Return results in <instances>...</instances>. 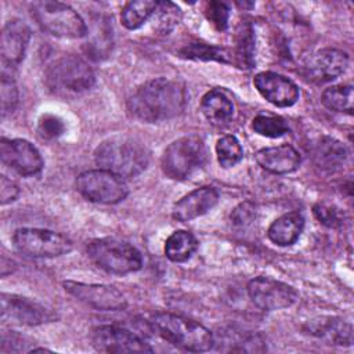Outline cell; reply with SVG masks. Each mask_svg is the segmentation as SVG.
Wrapping results in <instances>:
<instances>
[{
	"label": "cell",
	"mask_w": 354,
	"mask_h": 354,
	"mask_svg": "<svg viewBox=\"0 0 354 354\" xmlns=\"http://www.w3.org/2000/svg\"><path fill=\"white\" fill-rule=\"evenodd\" d=\"M185 106L184 86L167 77L152 79L129 98L127 109L138 120L158 123L176 118Z\"/></svg>",
	"instance_id": "1"
},
{
	"label": "cell",
	"mask_w": 354,
	"mask_h": 354,
	"mask_svg": "<svg viewBox=\"0 0 354 354\" xmlns=\"http://www.w3.org/2000/svg\"><path fill=\"white\" fill-rule=\"evenodd\" d=\"M100 169L109 170L122 178H133L141 174L149 162L147 147L136 138L116 136L102 141L94 152Z\"/></svg>",
	"instance_id": "2"
},
{
	"label": "cell",
	"mask_w": 354,
	"mask_h": 354,
	"mask_svg": "<svg viewBox=\"0 0 354 354\" xmlns=\"http://www.w3.org/2000/svg\"><path fill=\"white\" fill-rule=\"evenodd\" d=\"M149 325L165 340L185 351H207L214 343L207 328L177 314L156 313L151 317Z\"/></svg>",
	"instance_id": "3"
},
{
	"label": "cell",
	"mask_w": 354,
	"mask_h": 354,
	"mask_svg": "<svg viewBox=\"0 0 354 354\" xmlns=\"http://www.w3.org/2000/svg\"><path fill=\"white\" fill-rule=\"evenodd\" d=\"M47 87L57 95H79L95 82L93 69L77 55H62L53 61L44 75Z\"/></svg>",
	"instance_id": "4"
},
{
	"label": "cell",
	"mask_w": 354,
	"mask_h": 354,
	"mask_svg": "<svg viewBox=\"0 0 354 354\" xmlns=\"http://www.w3.org/2000/svg\"><path fill=\"white\" fill-rule=\"evenodd\" d=\"M36 24L47 33L62 39H79L87 35L83 18L72 7L51 0L35 1L30 6Z\"/></svg>",
	"instance_id": "5"
},
{
	"label": "cell",
	"mask_w": 354,
	"mask_h": 354,
	"mask_svg": "<svg viewBox=\"0 0 354 354\" xmlns=\"http://www.w3.org/2000/svg\"><path fill=\"white\" fill-rule=\"evenodd\" d=\"M90 260L109 274H129L141 268V253L129 242L116 238H98L87 245Z\"/></svg>",
	"instance_id": "6"
},
{
	"label": "cell",
	"mask_w": 354,
	"mask_h": 354,
	"mask_svg": "<svg viewBox=\"0 0 354 354\" xmlns=\"http://www.w3.org/2000/svg\"><path fill=\"white\" fill-rule=\"evenodd\" d=\"M206 156L205 144L198 136H185L173 141L163 152L160 166L163 173L171 180L188 178Z\"/></svg>",
	"instance_id": "7"
},
{
	"label": "cell",
	"mask_w": 354,
	"mask_h": 354,
	"mask_svg": "<svg viewBox=\"0 0 354 354\" xmlns=\"http://www.w3.org/2000/svg\"><path fill=\"white\" fill-rule=\"evenodd\" d=\"M12 243L19 253L37 259H53L72 250V241L68 236L43 228H18L12 235Z\"/></svg>",
	"instance_id": "8"
},
{
	"label": "cell",
	"mask_w": 354,
	"mask_h": 354,
	"mask_svg": "<svg viewBox=\"0 0 354 354\" xmlns=\"http://www.w3.org/2000/svg\"><path fill=\"white\" fill-rule=\"evenodd\" d=\"M76 188L87 201L105 205L119 203L129 194L124 178L105 169L83 171L76 178Z\"/></svg>",
	"instance_id": "9"
},
{
	"label": "cell",
	"mask_w": 354,
	"mask_h": 354,
	"mask_svg": "<svg viewBox=\"0 0 354 354\" xmlns=\"http://www.w3.org/2000/svg\"><path fill=\"white\" fill-rule=\"evenodd\" d=\"M248 295L253 304L264 311L283 310L296 303V289L271 277H256L248 283Z\"/></svg>",
	"instance_id": "10"
},
{
	"label": "cell",
	"mask_w": 354,
	"mask_h": 354,
	"mask_svg": "<svg viewBox=\"0 0 354 354\" xmlns=\"http://www.w3.org/2000/svg\"><path fill=\"white\" fill-rule=\"evenodd\" d=\"M62 285L64 289L75 299L100 311H119L127 306L123 293L111 285L84 283L76 281H65Z\"/></svg>",
	"instance_id": "11"
},
{
	"label": "cell",
	"mask_w": 354,
	"mask_h": 354,
	"mask_svg": "<svg viewBox=\"0 0 354 354\" xmlns=\"http://www.w3.org/2000/svg\"><path fill=\"white\" fill-rule=\"evenodd\" d=\"M91 342L101 353H151L152 347L138 335L116 325L97 326L91 333Z\"/></svg>",
	"instance_id": "12"
},
{
	"label": "cell",
	"mask_w": 354,
	"mask_h": 354,
	"mask_svg": "<svg viewBox=\"0 0 354 354\" xmlns=\"http://www.w3.org/2000/svg\"><path fill=\"white\" fill-rule=\"evenodd\" d=\"M0 158L6 166L25 177L40 173L44 165L36 147L22 138H1Z\"/></svg>",
	"instance_id": "13"
},
{
	"label": "cell",
	"mask_w": 354,
	"mask_h": 354,
	"mask_svg": "<svg viewBox=\"0 0 354 354\" xmlns=\"http://www.w3.org/2000/svg\"><path fill=\"white\" fill-rule=\"evenodd\" d=\"M1 318L21 325H40L51 322L57 315L43 304L11 293L1 295Z\"/></svg>",
	"instance_id": "14"
},
{
	"label": "cell",
	"mask_w": 354,
	"mask_h": 354,
	"mask_svg": "<svg viewBox=\"0 0 354 354\" xmlns=\"http://www.w3.org/2000/svg\"><path fill=\"white\" fill-rule=\"evenodd\" d=\"M348 66V55L337 48H322L311 54L306 64V76L314 83H328L342 73Z\"/></svg>",
	"instance_id": "15"
},
{
	"label": "cell",
	"mask_w": 354,
	"mask_h": 354,
	"mask_svg": "<svg viewBox=\"0 0 354 354\" xmlns=\"http://www.w3.org/2000/svg\"><path fill=\"white\" fill-rule=\"evenodd\" d=\"M30 36L32 33L29 26L18 18L10 19L3 26L0 39V54L4 66L15 68L21 64L25 57Z\"/></svg>",
	"instance_id": "16"
},
{
	"label": "cell",
	"mask_w": 354,
	"mask_h": 354,
	"mask_svg": "<svg viewBox=\"0 0 354 354\" xmlns=\"http://www.w3.org/2000/svg\"><path fill=\"white\" fill-rule=\"evenodd\" d=\"M253 83L257 91L272 105L286 108L293 105L299 98L297 86L288 77L275 72H260L254 76Z\"/></svg>",
	"instance_id": "17"
},
{
	"label": "cell",
	"mask_w": 354,
	"mask_h": 354,
	"mask_svg": "<svg viewBox=\"0 0 354 354\" xmlns=\"http://www.w3.org/2000/svg\"><path fill=\"white\" fill-rule=\"evenodd\" d=\"M218 201V192L213 187H202L183 196L173 207V218L181 223L191 221L212 210Z\"/></svg>",
	"instance_id": "18"
},
{
	"label": "cell",
	"mask_w": 354,
	"mask_h": 354,
	"mask_svg": "<svg viewBox=\"0 0 354 354\" xmlns=\"http://www.w3.org/2000/svg\"><path fill=\"white\" fill-rule=\"evenodd\" d=\"M259 166L274 174L295 171L300 165V153L289 144L259 149L254 155Z\"/></svg>",
	"instance_id": "19"
},
{
	"label": "cell",
	"mask_w": 354,
	"mask_h": 354,
	"mask_svg": "<svg viewBox=\"0 0 354 354\" xmlns=\"http://www.w3.org/2000/svg\"><path fill=\"white\" fill-rule=\"evenodd\" d=\"M304 228V217L299 212H289L278 217L268 227L267 235L271 242L278 246L293 245L301 235Z\"/></svg>",
	"instance_id": "20"
},
{
	"label": "cell",
	"mask_w": 354,
	"mask_h": 354,
	"mask_svg": "<svg viewBox=\"0 0 354 354\" xmlns=\"http://www.w3.org/2000/svg\"><path fill=\"white\" fill-rule=\"evenodd\" d=\"M203 116L214 126L227 124L234 116V105L227 94L218 88L207 91L201 101Z\"/></svg>",
	"instance_id": "21"
},
{
	"label": "cell",
	"mask_w": 354,
	"mask_h": 354,
	"mask_svg": "<svg viewBox=\"0 0 354 354\" xmlns=\"http://www.w3.org/2000/svg\"><path fill=\"white\" fill-rule=\"evenodd\" d=\"M313 155L315 163L328 171H335L343 166L347 159L346 147L330 137H321L314 144Z\"/></svg>",
	"instance_id": "22"
},
{
	"label": "cell",
	"mask_w": 354,
	"mask_h": 354,
	"mask_svg": "<svg viewBox=\"0 0 354 354\" xmlns=\"http://www.w3.org/2000/svg\"><path fill=\"white\" fill-rule=\"evenodd\" d=\"M310 332L324 340L329 342L330 344L339 346H350L353 342V332L351 325L336 318H325L321 322L315 321L314 325L310 328Z\"/></svg>",
	"instance_id": "23"
},
{
	"label": "cell",
	"mask_w": 354,
	"mask_h": 354,
	"mask_svg": "<svg viewBox=\"0 0 354 354\" xmlns=\"http://www.w3.org/2000/svg\"><path fill=\"white\" fill-rule=\"evenodd\" d=\"M198 249L196 238L184 230L174 231L165 243V254L174 263H183L191 259Z\"/></svg>",
	"instance_id": "24"
},
{
	"label": "cell",
	"mask_w": 354,
	"mask_h": 354,
	"mask_svg": "<svg viewBox=\"0 0 354 354\" xmlns=\"http://www.w3.org/2000/svg\"><path fill=\"white\" fill-rule=\"evenodd\" d=\"M158 1L155 0H137L129 1L120 12L122 25L130 30L138 29L148 19H151Z\"/></svg>",
	"instance_id": "25"
},
{
	"label": "cell",
	"mask_w": 354,
	"mask_h": 354,
	"mask_svg": "<svg viewBox=\"0 0 354 354\" xmlns=\"http://www.w3.org/2000/svg\"><path fill=\"white\" fill-rule=\"evenodd\" d=\"M181 17L183 14L177 4L171 1H158L151 19L158 33L167 35L178 25V22L181 21Z\"/></svg>",
	"instance_id": "26"
},
{
	"label": "cell",
	"mask_w": 354,
	"mask_h": 354,
	"mask_svg": "<svg viewBox=\"0 0 354 354\" xmlns=\"http://www.w3.org/2000/svg\"><path fill=\"white\" fill-rule=\"evenodd\" d=\"M322 104L335 112H353V86L351 84H336L328 87L322 93Z\"/></svg>",
	"instance_id": "27"
},
{
	"label": "cell",
	"mask_w": 354,
	"mask_h": 354,
	"mask_svg": "<svg viewBox=\"0 0 354 354\" xmlns=\"http://www.w3.org/2000/svg\"><path fill=\"white\" fill-rule=\"evenodd\" d=\"M216 155L220 166L228 169L242 159L243 149L235 136H223L216 142Z\"/></svg>",
	"instance_id": "28"
},
{
	"label": "cell",
	"mask_w": 354,
	"mask_h": 354,
	"mask_svg": "<svg viewBox=\"0 0 354 354\" xmlns=\"http://www.w3.org/2000/svg\"><path fill=\"white\" fill-rule=\"evenodd\" d=\"M184 58L189 59H201V61H218V62H230L228 51L225 48L203 44V43H192L185 46L178 53Z\"/></svg>",
	"instance_id": "29"
},
{
	"label": "cell",
	"mask_w": 354,
	"mask_h": 354,
	"mask_svg": "<svg viewBox=\"0 0 354 354\" xmlns=\"http://www.w3.org/2000/svg\"><path fill=\"white\" fill-rule=\"evenodd\" d=\"M252 129L264 137L277 138L289 131L288 123L283 118L275 116V115H264L260 113L252 120Z\"/></svg>",
	"instance_id": "30"
},
{
	"label": "cell",
	"mask_w": 354,
	"mask_h": 354,
	"mask_svg": "<svg viewBox=\"0 0 354 354\" xmlns=\"http://www.w3.org/2000/svg\"><path fill=\"white\" fill-rule=\"evenodd\" d=\"M18 105V88L14 79L6 72L1 73V83H0V106H1V116L6 118L7 115L12 113Z\"/></svg>",
	"instance_id": "31"
},
{
	"label": "cell",
	"mask_w": 354,
	"mask_h": 354,
	"mask_svg": "<svg viewBox=\"0 0 354 354\" xmlns=\"http://www.w3.org/2000/svg\"><path fill=\"white\" fill-rule=\"evenodd\" d=\"M205 15L207 21L217 29L225 30L230 19V8L223 1H207L205 6Z\"/></svg>",
	"instance_id": "32"
},
{
	"label": "cell",
	"mask_w": 354,
	"mask_h": 354,
	"mask_svg": "<svg viewBox=\"0 0 354 354\" xmlns=\"http://www.w3.org/2000/svg\"><path fill=\"white\" fill-rule=\"evenodd\" d=\"M64 131H65V123L61 118L51 113H44L39 119L37 133L40 134V137L46 140H53L62 136Z\"/></svg>",
	"instance_id": "33"
},
{
	"label": "cell",
	"mask_w": 354,
	"mask_h": 354,
	"mask_svg": "<svg viewBox=\"0 0 354 354\" xmlns=\"http://www.w3.org/2000/svg\"><path fill=\"white\" fill-rule=\"evenodd\" d=\"M313 212H314V216L319 220V223H322L329 228H337L343 225V213L336 206L326 205V203H317L313 207Z\"/></svg>",
	"instance_id": "34"
},
{
	"label": "cell",
	"mask_w": 354,
	"mask_h": 354,
	"mask_svg": "<svg viewBox=\"0 0 354 354\" xmlns=\"http://www.w3.org/2000/svg\"><path fill=\"white\" fill-rule=\"evenodd\" d=\"M256 205L250 201L241 202L230 214L231 223L236 228H246L249 227L256 218Z\"/></svg>",
	"instance_id": "35"
},
{
	"label": "cell",
	"mask_w": 354,
	"mask_h": 354,
	"mask_svg": "<svg viewBox=\"0 0 354 354\" xmlns=\"http://www.w3.org/2000/svg\"><path fill=\"white\" fill-rule=\"evenodd\" d=\"M252 48H253V37H252V29L250 26H242V30L239 32V40H238V57L246 61L248 65H252Z\"/></svg>",
	"instance_id": "36"
},
{
	"label": "cell",
	"mask_w": 354,
	"mask_h": 354,
	"mask_svg": "<svg viewBox=\"0 0 354 354\" xmlns=\"http://www.w3.org/2000/svg\"><path fill=\"white\" fill-rule=\"evenodd\" d=\"M19 195L18 185L7 178L6 176L0 177V202L1 205H7L10 202H14Z\"/></svg>",
	"instance_id": "37"
},
{
	"label": "cell",
	"mask_w": 354,
	"mask_h": 354,
	"mask_svg": "<svg viewBox=\"0 0 354 354\" xmlns=\"http://www.w3.org/2000/svg\"><path fill=\"white\" fill-rule=\"evenodd\" d=\"M238 6H241V7H253L254 4L253 3H238Z\"/></svg>",
	"instance_id": "38"
}]
</instances>
